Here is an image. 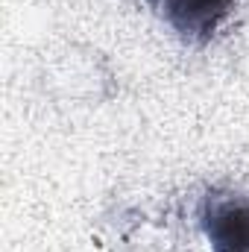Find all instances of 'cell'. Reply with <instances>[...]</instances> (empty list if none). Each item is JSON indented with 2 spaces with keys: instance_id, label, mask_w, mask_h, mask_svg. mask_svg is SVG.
Instances as JSON below:
<instances>
[{
  "instance_id": "1",
  "label": "cell",
  "mask_w": 249,
  "mask_h": 252,
  "mask_svg": "<svg viewBox=\"0 0 249 252\" xmlns=\"http://www.w3.org/2000/svg\"><path fill=\"white\" fill-rule=\"evenodd\" d=\"M199 229L211 252H249V196L208 193L199 211Z\"/></svg>"
},
{
  "instance_id": "2",
  "label": "cell",
  "mask_w": 249,
  "mask_h": 252,
  "mask_svg": "<svg viewBox=\"0 0 249 252\" xmlns=\"http://www.w3.org/2000/svg\"><path fill=\"white\" fill-rule=\"evenodd\" d=\"M147 6L187 44H205L229 18L235 0H147Z\"/></svg>"
}]
</instances>
